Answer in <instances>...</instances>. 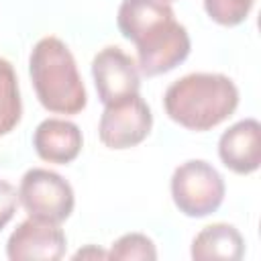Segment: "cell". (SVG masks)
<instances>
[{"instance_id": "7a4b0ae2", "label": "cell", "mask_w": 261, "mask_h": 261, "mask_svg": "<svg viewBox=\"0 0 261 261\" xmlns=\"http://www.w3.org/2000/svg\"><path fill=\"white\" fill-rule=\"evenodd\" d=\"M239 88L224 73L194 71L167 86L163 108L179 126L196 133L210 130L234 114Z\"/></svg>"}, {"instance_id": "2e32d148", "label": "cell", "mask_w": 261, "mask_h": 261, "mask_svg": "<svg viewBox=\"0 0 261 261\" xmlns=\"http://www.w3.org/2000/svg\"><path fill=\"white\" fill-rule=\"evenodd\" d=\"M80 259H108V255H106V251H102L94 245H88L73 255V261H80Z\"/></svg>"}, {"instance_id": "5b68a950", "label": "cell", "mask_w": 261, "mask_h": 261, "mask_svg": "<svg viewBox=\"0 0 261 261\" xmlns=\"http://www.w3.org/2000/svg\"><path fill=\"white\" fill-rule=\"evenodd\" d=\"M18 204L31 218L61 224L75 206L71 184L53 169L31 167L18 186Z\"/></svg>"}, {"instance_id": "e0dca14e", "label": "cell", "mask_w": 261, "mask_h": 261, "mask_svg": "<svg viewBox=\"0 0 261 261\" xmlns=\"http://www.w3.org/2000/svg\"><path fill=\"white\" fill-rule=\"evenodd\" d=\"M163 2H175V0H163Z\"/></svg>"}, {"instance_id": "5bb4252c", "label": "cell", "mask_w": 261, "mask_h": 261, "mask_svg": "<svg viewBox=\"0 0 261 261\" xmlns=\"http://www.w3.org/2000/svg\"><path fill=\"white\" fill-rule=\"evenodd\" d=\"M255 0H204L206 14L222 24V27H237L251 14Z\"/></svg>"}, {"instance_id": "8992f818", "label": "cell", "mask_w": 261, "mask_h": 261, "mask_svg": "<svg viewBox=\"0 0 261 261\" xmlns=\"http://www.w3.org/2000/svg\"><path fill=\"white\" fill-rule=\"evenodd\" d=\"M153 126V114L141 94H133L120 102L106 104L98 122V135L104 147L120 151L143 143Z\"/></svg>"}, {"instance_id": "30bf717a", "label": "cell", "mask_w": 261, "mask_h": 261, "mask_svg": "<svg viewBox=\"0 0 261 261\" xmlns=\"http://www.w3.org/2000/svg\"><path fill=\"white\" fill-rule=\"evenodd\" d=\"M33 147L43 161L65 165L82 153L84 137L80 126L71 120L45 118L33 133Z\"/></svg>"}, {"instance_id": "ba28073f", "label": "cell", "mask_w": 261, "mask_h": 261, "mask_svg": "<svg viewBox=\"0 0 261 261\" xmlns=\"http://www.w3.org/2000/svg\"><path fill=\"white\" fill-rule=\"evenodd\" d=\"M65 249L67 239L61 224L29 216L8 237L6 257L10 261H59Z\"/></svg>"}, {"instance_id": "8fae6325", "label": "cell", "mask_w": 261, "mask_h": 261, "mask_svg": "<svg viewBox=\"0 0 261 261\" xmlns=\"http://www.w3.org/2000/svg\"><path fill=\"white\" fill-rule=\"evenodd\" d=\"M190 255L194 261H241L245 239L232 224L212 222L194 237Z\"/></svg>"}, {"instance_id": "6da1fadb", "label": "cell", "mask_w": 261, "mask_h": 261, "mask_svg": "<svg viewBox=\"0 0 261 261\" xmlns=\"http://www.w3.org/2000/svg\"><path fill=\"white\" fill-rule=\"evenodd\" d=\"M118 31L137 49L139 71L147 77L171 71L190 55L188 29L175 20L163 0H122L116 14Z\"/></svg>"}, {"instance_id": "4fadbf2b", "label": "cell", "mask_w": 261, "mask_h": 261, "mask_svg": "<svg viewBox=\"0 0 261 261\" xmlns=\"http://www.w3.org/2000/svg\"><path fill=\"white\" fill-rule=\"evenodd\" d=\"M110 261H155V243L143 232H126L118 237L106 251Z\"/></svg>"}, {"instance_id": "3957f363", "label": "cell", "mask_w": 261, "mask_h": 261, "mask_svg": "<svg viewBox=\"0 0 261 261\" xmlns=\"http://www.w3.org/2000/svg\"><path fill=\"white\" fill-rule=\"evenodd\" d=\"M29 75L41 106L55 114H77L88 104L84 80L69 47L55 35L39 39L29 57Z\"/></svg>"}, {"instance_id": "277c9868", "label": "cell", "mask_w": 261, "mask_h": 261, "mask_svg": "<svg viewBox=\"0 0 261 261\" xmlns=\"http://www.w3.org/2000/svg\"><path fill=\"white\" fill-rule=\"evenodd\" d=\"M169 188L175 208L190 218H204L216 212L226 194L222 175L204 159L179 163L171 173Z\"/></svg>"}, {"instance_id": "52a82bcc", "label": "cell", "mask_w": 261, "mask_h": 261, "mask_svg": "<svg viewBox=\"0 0 261 261\" xmlns=\"http://www.w3.org/2000/svg\"><path fill=\"white\" fill-rule=\"evenodd\" d=\"M92 77L100 102L114 104L133 94H139L141 71L137 59L116 45H106L92 59Z\"/></svg>"}, {"instance_id": "9a60e30c", "label": "cell", "mask_w": 261, "mask_h": 261, "mask_svg": "<svg viewBox=\"0 0 261 261\" xmlns=\"http://www.w3.org/2000/svg\"><path fill=\"white\" fill-rule=\"evenodd\" d=\"M16 206H18L16 188L10 181L0 179V230L12 220V216L16 212Z\"/></svg>"}, {"instance_id": "9c48e42d", "label": "cell", "mask_w": 261, "mask_h": 261, "mask_svg": "<svg viewBox=\"0 0 261 261\" xmlns=\"http://www.w3.org/2000/svg\"><path fill=\"white\" fill-rule=\"evenodd\" d=\"M218 157L237 175H251L261 165V124L243 118L228 126L218 139Z\"/></svg>"}, {"instance_id": "7c38bea8", "label": "cell", "mask_w": 261, "mask_h": 261, "mask_svg": "<svg viewBox=\"0 0 261 261\" xmlns=\"http://www.w3.org/2000/svg\"><path fill=\"white\" fill-rule=\"evenodd\" d=\"M22 116V100L14 65L0 57V137L8 135Z\"/></svg>"}]
</instances>
